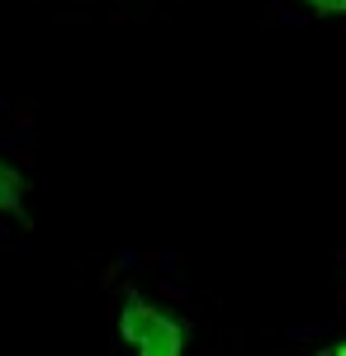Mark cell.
Segmentation results:
<instances>
[{"instance_id": "4", "label": "cell", "mask_w": 346, "mask_h": 356, "mask_svg": "<svg viewBox=\"0 0 346 356\" xmlns=\"http://www.w3.org/2000/svg\"><path fill=\"white\" fill-rule=\"evenodd\" d=\"M318 356H346V342H337V347H327V352H318Z\"/></svg>"}, {"instance_id": "1", "label": "cell", "mask_w": 346, "mask_h": 356, "mask_svg": "<svg viewBox=\"0 0 346 356\" xmlns=\"http://www.w3.org/2000/svg\"><path fill=\"white\" fill-rule=\"evenodd\" d=\"M119 332L133 347V356H181L186 352V328L171 314H161L157 304H147L142 295H129L124 300Z\"/></svg>"}, {"instance_id": "3", "label": "cell", "mask_w": 346, "mask_h": 356, "mask_svg": "<svg viewBox=\"0 0 346 356\" xmlns=\"http://www.w3.org/2000/svg\"><path fill=\"white\" fill-rule=\"evenodd\" d=\"M304 5H313L318 15H346V0H304Z\"/></svg>"}, {"instance_id": "2", "label": "cell", "mask_w": 346, "mask_h": 356, "mask_svg": "<svg viewBox=\"0 0 346 356\" xmlns=\"http://www.w3.org/2000/svg\"><path fill=\"white\" fill-rule=\"evenodd\" d=\"M0 209L15 214V219H24V176H19L15 166H5V162H0Z\"/></svg>"}]
</instances>
